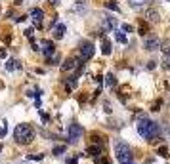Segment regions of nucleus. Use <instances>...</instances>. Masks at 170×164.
I'll return each mask as SVG.
<instances>
[{
  "instance_id": "1",
  "label": "nucleus",
  "mask_w": 170,
  "mask_h": 164,
  "mask_svg": "<svg viewBox=\"0 0 170 164\" xmlns=\"http://www.w3.org/2000/svg\"><path fill=\"white\" fill-rule=\"evenodd\" d=\"M14 139L19 145H29L35 139V128L31 124H17L14 130Z\"/></svg>"
},
{
  "instance_id": "2",
  "label": "nucleus",
  "mask_w": 170,
  "mask_h": 164,
  "mask_svg": "<svg viewBox=\"0 0 170 164\" xmlns=\"http://www.w3.org/2000/svg\"><path fill=\"white\" fill-rule=\"evenodd\" d=\"M138 134H140L143 139L153 141L155 136L159 134V126L153 122V120H149V118H140V120H138Z\"/></svg>"
},
{
  "instance_id": "3",
  "label": "nucleus",
  "mask_w": 170,
  "mask_h": 164,
  "mask_svg": "<svg viewBox=\"0 0 170 164\" xmlns=\"http://www.w3.org/2000/svg\"><path fill=\"white\" fill-rule=\"evenodd\" d=\"M115 155H117V160L120 164H134L132 149L128 147V143H124V141H117L115 143Z\"/></svg>"
},
{
  "instance_id": "4",
  "label": "nucleus",
  "mask_w": 170,
  "mask_h": 164,
  "mask_svg": "<svg viewBox=\"0 0 170 164\" xmlns=\"http://www.w3.org/2000/svg\"><path fill=\"white\" fill-rule=\"evenodd\" d=\"M94 52H96V48H94L92 42H82V44H81V59H82V61L92 59Z\"/></svg>"
},
{
  "instance_id": "5",
  "label": "nucleus",
  "mask_w": 170,
  "mask_h": 164,
  "mask_svg": "<svg viewBox=\"0 0 170 164\" xmlns=\"http://www.w3.org/2000/svg\"><path fill=\"white\" fill-rule=\"evenodd\" d=\"M82 136V128L78 124H71L69 126V143H75V141H78Z\"/></svg>"
},
{
  "instance_id": "6",
  "label": "nucleus",
  "mask_w": 170,
  "mask_h": 164,
  "mask_svg": "<svg viewBox=\"0 0 170 164\" xmlns=\"http://www.w3.org/2000/svg\"><path fill=\"white\" fill-rule=\"evenodd\" d=\"M42 52H44V56H46V57L54 56V52H55L54 42H52V40H44V42H42Z\"/></svg>"
},
{
  "instance_id": "7",
  "label": "nucleus",
  "mask_w": 170,
  "mask_h": 164,
  "mask_svg": "<svg viewBox=\"0 0 170 164\" xmlns=\"http://www.w3.org/2000/svg\"><path fill=\"white\" fill-rule=\"evenodd\" d=\"M75 67H81V59L71 57V59H67V61L61 65V69H63V71H71V69H75Z\"/></svg>"
},
{
  "instance_id": "8",
  "label": "nucleus",
  "mask_w": 170,
  "mask_h": 164,
  "mask_svg": "<svg viewBox=\"0 0 170 164\" xmlns=\"http://www.w3.org/2000/svg\"><path fill=\"white\" fill-rule=\"evenodd\" d=\"M143 46H145V50L153 52V50H157V48H161V40H159V38H147Z\"/></svg>"
},
{
  "instance_id": "9",
  "label": "nucleus",
  "mask_w": 170,
  "mask_h": 164,
  "mask_svg": "<svg viewBox=\"0 0 170 164\" xmlns=\"http://www.w3.org/2000/svg\"><path fill=\"white\" fill-rule=\"evenodd\" d=\"M101 25H103V29H107V31H113L119 23H117V19H115V17H103Z\"/></svg>"
},
{
  "instance_id": "10",
  "label": "nucleus",
  "mask_w": 170,
  "mask_h": 164,
  "mask_svg": "<svg viewBox=\"0 0 170 164\" xmlns=\"http://www.w3.org/2000/svg\"><path fill=\"white\" fill-rule=\"evenodd\" d=\"M145 17H147V21H151V23H157V21L161 19V15H159L157 10H147V12H145Z\"/></svg>"
},
{
  "instance_id": "11",
  "label": "nucleus",
  "mask_w": 170,
  "mask_h": 164,
  "mask_svg": "<svg viewBox=\"0 0 170 164\" xmlns=\"http://www.w3.org/2000/svg\"><path fill=\"white\" fill-rule=\"evenodd\" d=\"M65 31H67V27H65L63 23H58V25L54 27V36H55V38H63Z\"/></svg>"
},
{
  "instance_id": "12",
  "label": "nucleus",
  "mask_w": 170,
  "mask_h": 164,
  "mask_svg": "<svg viewBox=\"0 0 170 164\" xmlns=\"http://www.w3.org/2000/svg\"><path fill=\"white\" fill-rule=\"evenodd\" d=\"M31 17L35 19V21H37V25H38V23H40V19L44 17V12H42L40 8H33V10H31Z\"/></svg>"
},
{
  "instance_id": "13",
  "label": "nucleus",
  "mask_w": 170,
  "mask_h": 164,
  "mask_svg": "<svg viewBox=\"0 0 170 164\" xmlns=\"http://www.w3.org/2000/svg\"><path fill=\"white\" fill-rule=\"evenodd\" d=\"M86 153H88L90 157H96V158H98V157L101 155V147H98V145H90Z\"/></svg>"
},
{
  "instance_id": "14",
  "label": "nucleus",
  "mask_w": 170,
  "mask_h": 164,
  "mask_svg": "<svg viewBox=\"0 0 170 164\" xmlns=\"http://www.w3.org/2000/svg\"><path fill=\"white\" fill-rule=\"evenodd\" d=\"M19 67H21L19 61L14 59V57H12V59H8V63H6V69H8V71H15V69H19Z\"/></svg>"
},
{
  "instance_id": "15",
  "label": "nucleus",
  "mask_w": 170,
  "mask_h": 164,
  "mask_svg": "<svg viewBox=\"0 0 170 164\" xmlns=\"http://www.w3.org/2000/svg\"><path fill=\"white\" fill-rule=\"evenodd\" d=\"M101 53H103V56H109V53H111V42H109L107 38H103V44H101Z\"/></svg>"
},
{
  "instance_id": "16",
  "label": "nucleus",
  "mask_w": 170,
  "mask_h": 164,
  "mask_svg": "<svg viewBox=\"0 0 170 164\" xmlns=\"http://www.w3.org/2000/svg\"><path fill=\"white\" fill-rule=\"evenodd\" d=\"M115 38H117V42H120V44H128L126 35H124V32H120V31H117V32H115Z\"/></svg>"
},
{
  "instance_id": "17",
  "label": "nucleus",
  "mask_w": 170,
  "mask_h": 164,
  "mask_svg": "<svg viewBox=\"0 0 170 164\" xmlns=\"http://www.w3.org/2000/svg\"><path fill=\"white\" fill-rule=\"evenodd\" d=\"M130 2V6H134V8H142V6H145V4H149L151 0H128Z\"/></svg>"
},
{
  "instance_id": "18",
  "label": "nucleus",
  "mask_w": 170,
  "mask_h": 164,
  "mask_svg": "<svg viewBox=\"0 0 170 164\" xmlns=\"http://www.w3.org/2000/svg\"><path fill=\"white\" fill-rule=\"evenodd\" d=\"M105 8H107V10H113V12H119V10H120L115 0H107V2H105Z\"/></svg>"
},
{
  "instance_id": "19",
  "label": "nucleus",
  "mask_w": 170,
  "mask_h": 164,
  "mask_svg": "<svg viewBox=\"0 0 170 164\" xmlns=\"http://www.w3.org/2000/svg\"><path fill=\"white\" fill-rule=\"evenodd\" d=\"M75 86H76V76H71L69 80H67V90H75Z\"/></svg>"
},
{
  "instance_id": "20",
  "label": "nucleus",
  "mask_w": 170,
  "mask_h": 164,
  "mask_svg": "<svg viewBox=\"0 0 170 164\" xmlns=\"http://www.w3.org/2000/svg\"><path fill=\"white\" fill-rule=\"evenodd\" d=\"M105 82H107V86H115V84H117V78H115V76H113V74L109 73V74L105 76Z\"/></svg>"
},
{
  "instance_id": "21",
  "label": "nucleus",
  "mask_w": 170,
  "mask_h": 164,
  "mask_svg": "<svg viewBox=\"0 0 170 164\" xmlns=\"http://www.w3.org/2000/svg\"><path fill=\"white\" fill-rule=\"evenodd\" d=\"M52 153H54L55 157H59V155H63V153H65V147H63V145H58V147H54Z\"/></svg>"
},
{
  "instance_id": "22",
  "label": "nucleus",
  "mask_w": 170,
  "mask_h": 164,
  "mask_svg": "<svg viewBox=\"0 0 170 164\" xmlns=\"http://www.w3.org/2000/svg\"><path fill=\"white\" fill-rule=\"evenodd\" d=\"M161 46H163L164 56H170V42H161Z\"/></svg>"
},
{
  "instance_id": "23",
  "label": "nucleus",
  "mask_w": 170,
  "mask_h": 164,
  "mask_svg": "<svg viewBox=\"0 0 170 164\" xmlns=\"http://www.w3.org/2000/svg\"><path fill=\"white\" fill-rule=\"evenodd\" d=\"M157 153H159V155H161V157H164V158H168V149H166L164 145H163V147H159V151H157Z\"/></svg>"
},
{
  "instance_id": "24",
  "label": "nucleus",
  "mask_w": 170,
  "mask_h": 164,
  "mask_svg": "<svg viewBox=\"0 0 170 164\" xmlns=\"http://www.w3.org/2000/svg\"><path fill=\"white\" fill-rule=\"evenodd\" d=\"M44 157L40 155V153H37V155H27V160H42Z\"/></svg>"
},
{
  "instance_id": "25",
  "label": "nucleus",
  "mask_w": 170,
  "mask_h": 164,
  "mask_svg": "<svg viewBox=\"0 0 170 164\" xmlns=\"http://www.w3.org/2000/svg\"><path fill=\"white\" fill-rule=\"evenodd\" d=\"M120 29H122V32H132V31H134V29H132V25H128V23H122V27H120Z\"/></svg>"
},
{
  "instance_id": "26",
  "label": "nucleus",
  "mask_w": 170,
  "mask_h": 164,
  "mask_svg": "<svg viewBox=\"0 0 170 164\" xmlns=\"http://www.w3.org/2000/svg\"><path fill=\"white\" fill-rule=\"evenodd\" d=\"M96 164H111V160H109V158H99V157H98V158H96Z\"/></svg>"
},
{
  "instance_id": "27",
  "label": "nucleus",
  "mask_w": 170,
  "mask_h": 164,
  "mask_svg": "<svg viewBox=\"0 0 170 164\" xmlns=\"http://www.w3.org/2000/svg\"><path fill=\"white\" fill-rule=\"evenodd\" d=\"M163 63H164V67H168V69H170V56H164Z\"/></svg>"
},
{
  "instance_id": "28",
  "label": "nucleus",
  "mask_w": 170,
  "mask_h": 164,
  "mask_svg": "<svg viewBox=\"0 0 170 164\" xmlns=\"http://www.w3.org/2000/svg\"><path fill=\"white\" fill-rule=\"evenodd\" d=\"M33 35H35V29H27V31H25V36L33 38Z\"/></svg>"
},
{
  "instance_id": "29",
  "label": "nucleus",
  "mask_w": 170,
  "mask_h": 164,
  "mask_svg": "<svg viewBox=\"0 0 170 164\" xmlns=\"http://www.w3.org/2000/svg\"><path fill=\"white\" fill-rule=\"evenodd\" d=\"M40 118H42V122H48V120H50V116L46 113H42V111H40Z\"/></svg>"
},
{
  "instance_id": "30",
  "label": "nucleus",
  "mask_w": 170,
  "mask_h": 164,
  "mask_svg": "<svg viewBox=\"0 0 170 164\" xmlns=\"http://www.w3.org/2000/svg\"><path fill=\"white\" fill-rule=\"evenodd\" d=\"M4 136H6V124L0 126V137H4Z\"/></svg>"
},
{
  "instance_id": "31",
  "label": "nucleus",
  "mask_w": 170,
  "mask_h": 164,
  "mask_svg": "<svg viewBox=\"0 0 170 164\" xmlns=\"http://www.w3.org/2000/svg\"><path fill=\"white\" fill-rule=\"evenodd\" d=\"M4 57H6V50L0 48V59H4Z\"/></svg>"
},
{
  "instance_id": "32",
  "label": "nucleus",
  "mask_w": 170,
  "mask_h": 164,
  "mask_svg": "<svg viewBox=\"0 0 170 164\" xmlns=\"http://www.w3.org/2000/svg\"><path fill=\"white\" fill-rule=\"evenodd\" d=\"M31 48H33V50L37 52V50H38V44H37V42H31Z\"/></svg>"
},
{
  "instance_id": "33",
  "label": "nucleus",
  "mask_w": 170,
  "mask_h": 164,
  "mask_svg": "<svg viewBox=\"0 0 170 164\" xmlns=\"http://www.w3.org/2000/svg\"><path fill=\"white\" fill-rule=\"evenodd\" d=\"M147 69H155V61H149V63H147Z\"/></svg>"
},
{
  "instance_id": "34",
  "label": "nucleus",
  "mask_w": 170,
  "mask_h": 164,
  "mask_svg": "<svg viewBox=\"0 0 170 164\" xmlns=\"http://www.w3.org/2000/svg\"><path fill=\"white\" fill-rule=\"evenodd\" d=\"M67 164H76V158H69V160H67Z\"/></svg>"
},
{
  "instance_id": "35",
  "label": "nucleus",
  "mask_w": 170,
  "mask_h": 164,
  "mask_svg": "<svg viewBox=\"0 0 170 164\" xmlns=\"http://www.w3.org/2000/svg\"><path fill=\"white\" fill-rule=\"evenodd\" d=\"M168 137H170V124H168Z\"/></svg>"
},
{
  "instance_id": "36",
  "label": "nucleus",
  "mask_w": 170,
  "mask_h": 164,
  "mask_svg": "<svg viewBox=\"0 0 170 164\" xmlns=\"http://www.w3.org/2000/svg\"><path fill=\"white\" fill-rule=\"evenodd\" d=\"M52 4H58V0H52Z\"/></svg>"
},
{
  "instance_id": "37",
  "label": "nucleus",
  "mask_w": 170,
  "mask_h": 164,
  "mask_svg": "<svg viewBox=\"0 0 170 164\" xmlns=\"http://www.w3.org/2000/svg\"><path fill=\"white\" fill-rule=\"evenodd\" d=\"M76 2H86V0H76Z\"/></svg>"
},
{
  "instance_id": "38",
  "label": "nucleus",
  "mask_w": 170,
  "mask_h": 164,
  "mask_svg": "<svg viewBox=\"0 0 170 164\" xmlns=\"http://www.w3.org/2000/svg\"><path fill=\"white\" fill-rule=\"evenodd\" d=\"M0 88H2V82H0Z\"/></svg>"
},
{
  "instance_id": "39",
  "label": "nucleus",
  "mask_w": 170,
  "mask_h": 164,
  "mask_svg": "<svg viewBox=\"0 0 170 164\" xmlns=\"http://www.w3.org/2000/svg\"><path fill=\"white\" fill-rule=\"evenodd\" d=\"M0 151H2V145H0Z\"/></svg>"
},
{
  "instance_id": "40",
  "label": "nucleus",
  "mask_w": 170,
  "mask_h": 164,
  "mask_svg": "<svg viewBox=\"0 0 170 164\" xmlns=\"http://www.w3.org/2000/svg\"><path fill=\"white\" fill-rule=\"evenodd\" d=\"M168 2H170V0H168Z\"/></svg>"
}]
</instances>
